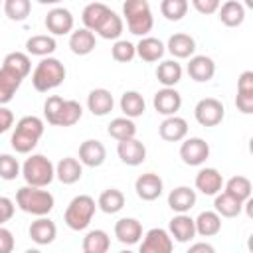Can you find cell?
I'll return each mask as SVG.
<instances>
[{
	"instance_id": "1",
	"label": "cell",
	"mask_w": 253,
	"mask_h": 253,
	"mask_svg": "<svg viewBox=\"0 0 253 253\" xmlns=\"http://www.w3.org/2000/svg\"><path fill=\"white\" fill-rule=\"evenodd\" d=\"M43 117L51 126H73L83 117V107L79 101L51 95L43 103Z\"/></svg>"
},
{
	"instance_id": "2",
	"label": "cell",
	"mask_w": 253,
	"mask_h": 253,
	"mask_svg": "<svg viewBox=\"0 0 253 253\" xmlns=\"http://www.w3.org/2000/svg\"><path fill=\"white\" fill-rule=\"evenodd\" d=\"M43 128H45V125H43V121H42L40 117H36V115H26V117H22V119L16 123L14 132H12V136H10L12 148H14L18 154H30V152L38 146L40 138L43 136Z\"/></svg>"
},
{
	"instance_id": "3",
	"label": "cell",
	"mask_w": 253,
	"mask_h": 253,
	"mask_svg": "<svg viewBox=\"0 0 253 253\" xmlns=\"http://www.w3.org/2000/svg\"><path fill=\"white\" fill-rule=\"evenodd\" d=\"M16 206L22 211L38 217V215H47L53 210L55 198L51 192H47L43 188L26 184V186L18 188V192H16Z\"/></svg>"
},
{
	"instance_id": "4",
	"label": "cell",
	"mask_w": 253,
	"mask_h": 253,
	"mask_svg": "<svg viewBox=\"0 0 253 253\" xmlns=\"http://www.w3.org/2000/svg\"><path fill=\"white\" fill-rule=\"evenodd\" d=\"M65 79V65L57 57H42L32 71V85L40 93H47L55 87H59Z\"/></svg>"
},
{
	"instance_id": "5",
	"label": "cell",
	"mask_w": 253,
	"mask_h": 253,
	"mask_svg": "<svg viewBox=\"0 0 253 253\" xmlns=\"http://www.w3.org/2000/svg\"><path fill=\"white\" fill-rule=\"evenodd\" d=\"M123 16L126 20V28L132 36H148L154 26V16L148 0H125Z\"/></svg>"
},
{
	"instance_id": "6",
	"label": "cell",
	"mask_w": 253,
	"mask_h": 253,
	"mask_svg": "<svg viewBox=\"0 0 253 253\" xmlns=\"http://www.w3.org/2000/svg\"><path fill=\"white\" fill-rule=\"evenodd\" d=\"M95 210H97V202L89 196V194H79L75 196L67 208H65V213H63V221L69 229L73 231H83L89 227V223L93 221V215H95Z\"/></svg>"
},
{
	"instance_id": "7",
	"label": "cell",
	"mask_w": 253,
	"mask_h": 253,
	"mask_svg": "<svg viewBox=\"0 0 253 253\" xmlns=\"http://www.w3.org/2000/svg\"><path fill=\"white\" fill-rule=\"evenodd\" d=\"M20 174L26 180V184L38 186V188H45L55 178V164L43 154H32V156H28L24 160Z\"/></svg>"
},
{
	"instance_id": "8",
	"label": "cell",
	"mask_w": 253,
	"mask_h": 253,
	"mask_svg": "<svg viewBox=\"0 0 253 253\" xmlns=\"http://www.w3.org/2000/svg\"><path fill=\"white\" fill-rule=\"evenodd\" d=\"M194 117L202 126H215L225 117V107L215 97H204L194 107Z\"/></svg>"
},
{
	"instance_id": "9",
	"label": "cell",
	"mask_w": 253,
	"mask_h": 253,
	"mask_svg": "<svg viewBox=\"0 0 253 253\" xmlns=\"http://www.w3.org/2000/svg\"><path fill=\"white\" fill-rule=\"evenodd\" d=\"M180 158L188 166H202L210 158V144L200 136L184 138L180 144Z\"/></svg>"
},
{
	"instance_id": "10",
	"label": "cell",
	"mask_w": 253,
	"mask_h": 253,
	"mask_svg": "<svg viewBox=\"0 0 253 253\" xmlns=\"http://www.w3.org/2000/svg\"><path fill=\"white\" fill-rule=\"evenodd\" d=\"M138 249L140 253H170L174 249V239L170 237L168 229L152 227L142 235Z\"/></svg>"
},
{
	"instance_id": "11",
	"label": "cell",
	"mask_w": 253,
	"mask_h": 253,
	"mask_svg": "<svg viewBox=\"0 0 253 253\" xmlns=\"http://www.w3.org/2000/svg\"><path fill=\"white\" fill-rule=\"evenodd\" d=\"M45 30L51 34V36H67L73 32V26H75V20H73V14L63 8V6H55L51 8L47 14H45Z\"/></svg>"
},
{
	"instance_id": "12",
	"label": "cell",
	"mask_w": 253,
	"mask_h": 253,
	"mask_svg": "<svg viewBox=\"0 0 253 253\" xmlns=\"http://www.w3.org/2000/svg\"><path fill=\"white\" fill-rule=\"evenodd\" d=\"M152 107L158 115L162 117H170L176 115L182 107V95L174 89V87H162L154 93L152 97Z\"/></svg>"
},
{
	"instance_id": "13",
	"label": "cell",
	"mask_w": 253,
	"mask_h": 253,
	"mask_svg": "<svg viewBox=\"0 0 253 253\" xmlns=\"http://www.w3.org/2000/svg\"><path fill=\"white\" fill-rule=\"evenodd\" d=\"M162 190H164V182L158 174L154 172H144L140 174L136 180H134V192L140 200L144 202H154L162 196Z\"/></svg>"
},
{
	"instance_id": "14",
	"label": "cell",
	"mask_w": 253,
	"mask_h": 253,
	"mask_svg": "<svg viewBox=\"0 0 253 253\" xmlns=\"http://www.w3.org/2000/svg\"><path fill=\"white\" fill-rule=\"evenodd\" d=\"M117 154L121 158L123 164L126 166H138L146 160V146L136 138H125V140H119L117 144Z\"/></svg>"
},
{
	"instance_id": "15",
	"label": "cell",
	"mask_w": 253,
	"mask_h": 253,
	"mask_svg": "<svg viewBox=\"0 0 253 253\" xmlns=\"http://www.w3.org/2000/svg\"><path fill=\"white\" fill-rule=\"evenodd\" d=\"M107 160V148L101 140L87 138L79 144V162L89 168H99Z\"/></svg>"
},
{
	"instance_id": "16",
	"label": "cell",
	"mask_w": 253,
	"mask_h": 253,
	"mask_svg": "<svg viewBox=\"0 0 253 253\" xmlns=\"http://www.w3.org/2000/svg\"><path fill=\"white\" fill-rule=\"evenodd\" d=\"M194 186L204 196H215L223 190V176L217 168H200L194 180Z\"/></svg>"
},
{
	"instance_id": "17",
	"label": "cell",
	"mask_w": 253,
	"mask_h": 253,
	"mask_svg": "<svg viewBox=\"0 0 253 253\" xmlns=\"http://www.w3.org/2000/svg\"><path fill=\"white\" fill-rule=\"evenodd\" d=\"M186 71L196 83H208L215 75V61L210 55H192Z\"/></svg>"
},
{
	"instance_id": "18",
	"label": "cell",
	"mask_w": 253,
	"mask_h": 253,
	"mask_svg": "<svg viewBox=\"0 0 253 253\" xmlns=\"http://www.w3.org/2000/svg\"><path fill=\"white\" fill-rule=\"evenodd\" d=\"M168 233L178 243H190L196 237L194 217H190L188 213H176L168 223Z\"/></svg>"
},
{
	"instance_id": "19",
	"label": "cell",
	"mask_w": 253,
	"mask_h": 253,
	"mask_svg": "<svg viewBox=\"0 0 253 253\" xmlns=\"http://www.w3.org/2000/svg\"><path fill=\"white\" fill-rule=\"evenodd\" d=\"M115 237L123 245H136L142 239V223L134 217H121L115 223Z\"/></svg>"
},
{
	"instance_id": "20",
	"label": "cell",
	"mask_w": 253,
	"mask_h": 253,
	"mask_svg": "<svg viewBox=\"0 0 253 253\" xmlns=\"http://www.w3.org/2000/svg\"><path fill=\"white\" fill-rule=\"evenodd\" d=\"M158 134L166 142H180L188 136V123L178 115L164 117V121L158 125Z\"/></svg>"
},
{
	"instance_id": "21",
	"label": "cell",
	"mask_w": 253,
	"mask_h": 253,
	"mask_svg": "<svg viewBox=\"0 0 253 253\" xmlns=\"http://www.w3.org/2000/svg\"><path fill=\"white\" fill-rule=\"evenodd\" d=\"M28 233H30V237H32L34 243H38V245H49L57 237V225L47 215H38V219L30 223Z\"/></svg>"
},
{
	"instance_id": "22",
	"label": "cell",
	"mask_w": 253,
	"mask_h": 253,
	"mask_svg": "<svg viewBox=\"0 0 253 253\" xmlns=\"http://www.w3.org/2000/svg\"><path fill=\"white\" fill-rule=\"evenodd\" d=\"M166 51L174 59H188L196 51V40L190 34H184V32L172 34L166 42Z\"/></svg>"
},
{
	"instance_id": "23",
	"label": "cell",
	"mask_w": 253,
	"mask_h": 253,
	"mask_svg": "<svg viewBox=\"0 0 253 253\" xmlns=\"http://www.w3.org/2000/svg\"><path fill=\"white\" fill-rule=\"evenodd\" d=\"M115 107V99H113V93L105 87H97V89H91L89 95H87V109L91 111V115L95 117H105L113 111Z\"/></svg>"
},
{
	"instance_id": "24",
	"label": "cell",
	"mask_w": 253,
	"mask_h": 253,
	"mask_svg": "<svg viewBox=\"0 0 253 253\" xmlns=\"http://www.w3.org/2000/svg\"><path fill=\"white\" fill-rule=\"evenodd\" d=\"M198 202L196 190L190 186H178L168 194V208L176 213H188Z\"/></svg>"
},
{
	"instance_id": "25",
	"label": "cell",
	"mask_w": 253,
	"mask_h": 253,
	"mask_svg": "<svg viewBox=\"0 0 253 253\" xmlns=\"http://www.w3.org/2000/svg\"><path fill=\"white\" fill-rule=\"evenodd\" d=\"M81 176H83V164L73 156H65L55 164V178L65 186L79 182Z\"/></svg>"
},
{
	"instance_id": "26",
	"label": "cell",
	"mask_w": 253,
	"mask_h": 253,
	"mask_svg": "<svg viewBox=\"0 0 253 253\" xmlns=\"http://www.w3.org/2000/svg\"><path fill=\"white\" fill-rule=\"evenodd\" d=\"M217 18L223 26L227 28H237L245 22V6L237 0H227L223 4H219L217 8Z\"/></svg>"
},
{
	"instance_id": "27",
	"label": "cell",
	"mask_w": 253,
	"mask_h": 253,
	"mask_svg": "<svg viewBox=\"0 0 253 253\" xmlns=\"http://www.w3.org/2000/svg\"><path fill=\"white\" fill-rule=\"evenodd\" d=\"M134 47H136V55L142 61H148V63H154V61L162 59V55L166 53V45L158 38H152V36H142L140 42Z\"/></svg>"
},
{
	"instance_id": "28",
	"label": "cell",
	"mask_w": 253,
	"mask_h": 253,
	"mask_svg": "<svg viewBox=\"0 0 253 253\" xmlns=\"http://www.w3.org/2000/svg\"><path fill=\"white\" fill-rule=\"evenodd\" d=\"M95 45H97L95 34L87 28H79L69 34V49L75 55H89L95 49Z\"/></svg>"
},
{
	"instance_id": "29",
	"label": "cell",
	"mask_w": 253,
	"mask_h": 253,
	"mask_svg": "<svg viewBox=\"0 0 253 253\" xmlns=\"http://www.w3.org/2000/svg\"><path fill=\"white\" fill-rule=\"evenodd\" d=\"M57 49V42L51 34H36L26 40V53L28 55H38V57H47Z\"/></svg>"
},
{
	"instance_id": "30",
	"label": "cell",
	"mask_w": 253,
	"mask_h": 253,
	"mask_svg": "<svg viewBox=\"0 0 253 253\" xmlns=\"http://www.w3.org/2000/svg\"><path fill=\"white\" fill-rule=\"evenodd\" d=\"M194 223H196V235L202 237H213L221 231V215L215 210H206L198 213Z\"/></svg>"
},
{
	"instance_id": "31",
	"label": "cell",
	"mask_w": 253,
	"mask_h": 253,
	"mask_svg": "<svg viewBox=\"0 0 253 253\" xmlns=\"http://www.w3.org/2000/svg\"><path fill=\"white\" fill-rule=\"evenodd\" d=\"M123 30H125V22L123 18L115 12V10H109V14L103 18V22L99 24V28L95 30V34L103 40H119L123 36Z\"/></svg>"
},
{
	"instance_id": "32",
	"label": "cell",
	"mask_w": 253,
	"mask_h": 253,
	"mask_svg": "<svg viewBox=\"0 0 253 253\" xmlns=\"http://www.w3.org/2000/svg\"><path fill=\"white\" fill-rule=\"evenodd\" d=\"M213 210L221 215V217H237L243 211V202L233 198L227 192H217L213 196Z\"/></svg>"
},
{
	"instance_id": "33",
	"label": "cell",
	"mask_w": 253,
	"mask_h": 253,
	"mask_svg": "<svg viewBox=\"0 0 253 253\" xmlns=\"http://www.w3.org/2000/svg\"><path fill=\"white\" fill-rule=\"evenodd\" d=\"M156 79L162 87H174L182 79V65L176 59H164L156 67Z\"/></svg>"
},
{
	"instance_id": "34",
	"label": "cell",
	"mask_w": 253,
	"mask_h": 253,
	"mask_svg": "<svg viewBox=\"0 0 253 253\" xmlns=\"http://www.w3.org/2000/svg\"><path fill=\"white\" fill-rule=\"evenodd\" d=\"M121 111L125 117L128 119H136V117H142L144 111H146V103H144V97L138 93V91H125L121 95Z\"/></svg>"
},
{
	"instance_id": "35",
	"label": "cell",
	"mask_w": 253,
	"mask_h": 253,
	"mask_svg": "<svg viewBox=\"0 0 253 253\" xmlns=\"http://www.w3.org/2000/svg\"><path fill=\"white\" fill-rule=\"evenodd\" d=\"M97 208L109 215L113 213H119L123 208H125V194L119 190V188H107L99 194V200H97Z\"/></svg>"
},
{
	"instance_id": "36",
	"label": "cell",
	"mask_w": 253,
	"mask_h": 253,
	"mask_svg": "<svg viewBox=\"0 0 253 253\" xmlns=\"http://www.w3.org/2000/svg\"><path fill=\"white\" fill-rule=\"evenodd\" d=\"M109 247H111V237L105 229H89L81 243V249L85 253H107Z\"/></svg>"
},
{
	"instance_id": "37",
	"label": "cell",
	"mask_w": 253,
	"mask_h": 253,
	"mask_svg": "<svg viewBox=\"0 0 253 253\" xmlns=\"http://www.w3.org/2000/svg\"><path fill=\"white\" fill-rule=\"evenodd\" d=\"M22 77L6 67H0V105H8L22 85Z\"/></svg>"
},
{
	"instance_id": "38",
	"label": "cell",
	"mask_w": 253,
	"mask_h": 253,
	"mask_svg": "<svg viewBox=\"0 0 253 253\" xmlns=\"http://www.w3.org/2000/svg\"><path fill=\"white\" fill-rule=\"evenodd\" d=\"M109 6L107 4H103V2H91V4H87L85 8H83V12H81V22H83V28H87V30H91L93 34H95V30L99 28V24L103 22V18L109 14Z\"/></svg>"
},
{
	"instance_id": "39",
	"label": "cell",
	"mask_w": 253,
	"mask_h": 253,
	"mask_svg": "<svg viewBox=\"0 0 253 253\" xmlns=\"http://www.w3.org/2000/svg\"><path fill=\"white\" fill-rule=\"evenodd\" d=\"M2 67L10 69L12 73H16V75H20L22 79H26V77L30 75V71H32V59H30V55L24 53V51H10V53L4 57Z\"/></svg>"
},
{
	"instance_id": "40",
	"label": "cell",
	"mask_w": 253,
	"mask_h": 253,
	"mask_svg": "<svg viewBox=\"0 0 253 253\" xmlns=\"http://www.w3.org/2000/svg\"><path fill=\"white\" fill-rule=\"evenodd\" d=\"M107 132H109L111 138H115V140L119 142V140L136 136V125H134L132 119H128V117L123 115V117H117V119H113V121L109 123Z\"/></svg>"
},
{
	"instance_id": "41",
	"label": "cell",
	"mask_w": 253,
	"mask_h": 253,
	"mask_svg": "<svg viewBox=\"0 0 253 253\" xmlns=\"http://www.w3.org/2000/svg\"><path fill=\"white\" fill-rule=\"evenodd\" d=\"M223 192H227L233 198L245 202L247 198H251L253 186H251V180L247 176H231L227 182H223Z\"/></svg>"
},
{
	"instance_id": "42",
	"label": "cell",
	"mask_w": 253,
	"mask_h": 253,
	"mask_svg": "<svg viewBox=\"0 0 253 253\" xmlns=\"http://www.w3.org/2000/svg\"><path fill=\"white\" fill-rule=\"evenodd\" d=\"M4 14L12 22H24L32 12V0H4Z\"/></svg>"
},
{
	"instance_id": "43",
	"label": "cell",
	"mask_w": 253,
	"mask_h": 253,
	"mask_svg": "<svg viewBox=\"0 0 253 253\" xmlns=\"http://www.w3.org/2000/svg\"><path fill=\"white\" fill-rule=\"evenodd\" d=\"M160 12L170 22H180L188 14V0H162Z\"/></svg>"
},
{
	"instance_id": "44",
	"label": "cell",
	"mask_w": 253,
	"mask_h": 253,
	"mask_svg": "<svg viewBox=\"0 0 253 253\" xmlns=\"http://www.w3.org/2000/svg\"><path fill=\"white\" fill-rule=\"evenodd\" d=\"M111 55L119 63H128V61H132L136 57V47H134L132 42L119 38V40H115V43L111 47Z\"/></svg>"
},
{
	"instance_id": "45",
	"label": "cell",
	"mask_w": 253,
	"mask_h": 253,
	"mask_svg": "<svg viewBox=\"0 0 253 253\" xmlns=\"http://www.w3.org/2000/svg\"><path fill=\"white\" fill-rule=\"evenodd\" d=\"M22 172V166L18 162L16 156L12 154H0V178L10 182V180H16Z\"/></svg>"
},
{
	"instance_id": "46",
	"label": "cell",
	"mask_w": 253,
	"mask_h": 253,
	"mask_svg": "<svg viewBox=\"0 0 253 253\" xmlns=\"http://www.w3.org/2000/svg\"><path fill=\"white\" fill-rule=\"evenodd\" d=\"M14 211H16L14 200H10L6 196H0V225L8 223L14 217Z\"/></svg>"
},
{
	"instance_id": "47",
	"label": "cell",
	"mask_w": 253,
	"mask_h": 253,
	"mask_svg": "<svg viewBox=\"0 0 253 253\" xmlns=\"http://www.w3.org/2000/svg\"><path fill=\"white\" fill-rule=\"evenodd\" d=\"M219 0H192V6L196 8V12L204 14V16H210V14H215L217 8H219Z\"/></svg>"
},
{
	"instance_id": "48",
	"label": "cell",
	"mask_w": 253,
	"mask_h": 253,
	"mask_svg": "<svg viewBox=\"0 0 253 253\" xmlns=\"http://www.w3.org/2000/svg\"><path fill=\"white\" fill-rule=\"evenodd\" d=\"M237 93H245V95H253V71H243L237 79Z\"/></svg>"
},
{
	"instance_id": "49",
	"label": "cell",
	"mask_w": 253,
	"mask_h": 253,
	"mask_svg": "<svg viewBox=\"0 0 253 253\" xmlns=\"http://www.w3.org/2000/svg\"><path fill=\"white\" fill-rule=\"evenodd\" d=\"M235 107H237V111H241L243 115H251V113H253V95L237 93V95H235Z\"/></svg>"
},
{
	"instance_id": "50",
	"label": "cell",
	"mask_w": 253,
	"mask_h": 253,
	"mask_svg": "<svg viewBox=\"0 0 253 253\" xmlns=\"http://www.w3.org/2000/svg\"><path fill=\"white\" fill-rule=\"evenodd\" d=\"M14 251V235L10 229L0 225V253H12Z\"/></svg>"
},
{
	"instance_id": "51",
	"label": "cell",
	"mask_w": 253,
	"mask_h": 253,
	"mask_svg": "<svg viewBox=\"0 0 253 253\" xmlns=\"http://www.w3.org/2000/svg\"><path fill=\"white\" fill-rule=\"evenodd\" d=\"M12 126H14V113L6 105H0V134L10 130Z\"/></svg>"
},
{
	"instance_id": "52",
	"label": "cell",
	"mask_w": 253,
	"mask_h": 253,
	"mask_svg": "<svg viewBox=\"0 0 253 253\" xmlns=\"http://www.w3.org/2000/svg\"><path fill=\"white\" fill-rule=\"evenodd\" d=\"M188 251H190V253H198V251H204V253H213L215 249H213V245H210V243H206V241H200V243H192Z\"/></svg>"
},
{
	"instance_id": "53",
	"label": "cell",
	"mask_w": 253,
	"mask_h": 253,
	"mask_svg": "<svg viewBox=\"0 0 253 253\" xmlns=\"http://www.w3.org/2000/svg\"><path fill=\"white\" fill-rule=\"evenodd\" d=\"M40 4H43V6H55V4H59V2H63V0H38Z\"/></svg>"
},
{
	"instance_id": "54",
	"label": "cell",
	"mask_w": 253,
	"mask_h": 253,
	"mask_svg": "<svg viewBox=\"0 0 253 253\" xmlns=\"http://www.w3.org/2000/svg\"><path fill=\"white\" fill-rule=\"evenodd\" d=\"M245 6L247 8H253V0H245Z\"/></svg>"
},
{
	"instance_id": "55",
	"label": "cell",
	"mask_w": 253,
	"mask_h": 253,
	"mask_svg": "<svg viewBox=\"0 0 253 253\" xmlns=\"http://www.w3.org/2000/svg\"><path fill=\"white\" fill-rule=\"evenodd\" d=\"M0 6H2V0H0Z\"/></svg>"
}]
</instances>
